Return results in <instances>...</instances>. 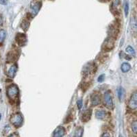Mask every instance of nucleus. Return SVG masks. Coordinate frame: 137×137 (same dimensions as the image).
I'll list each match as a JSON object with an SVG mask.
<instances>
[{"instance_id":"nucleus-1","label":"nucleus","mask_w":137,"mask_h":137,"mask_svg":"<svg viewBox=\"0 0 137 137\" xmlns=\"http://www.w3.org/2000/svg\"><path fill=\"white\" fill-rule=\"evenodd\" d=\"M7 96L11 101H16L19 98V88L17 85L12 84L7 88Z\"/></svg>"},{"instance_id":"nucleus-2","label":"nucleus","mask_w":137,"mask_h":137,"mask_svg":"<svg viewBox=\"0 0 137 137\" xmlns=\"http://www.w3.org/2000/svg\"><path fill=\"white\" fill-rule=\"evenodd\" d=\"M23 117L21 114L16 113L14 114L10 117L11 123L16 128H19L23 124Z\"/></svg>"},{"instance_id":"nucleus-3","label":"nucleus","mask_w":137,"mask_h":137,"mask_svg":"<svg viewBox=\"0 0 137 137\" xmlns=\"http://www.w3.org/2000/svg\"><path fill=\"white\" fill-rule=\"evenodd\" d=\"M104 104H106V106L109 109H112L114 108L113 100L110 90H107L104 93Z\"/></svg>"},{"instance_id":"nucleus-4","label":"nucleus","mask_w":137,"mask_h":137,"mask_svg":"<svg viewBox=\"0 0 137 137\" xmlns=\"http://www.w3.org/2000/svg\"><path fill=\"white\" fill-rule=\"evenodd\" d=\"M128 107L131 110H136L137 108V94L134 92L132 95L130 99L128 101Z\"/></svg>"},{"instance_id":"nucleus-5","label":"nucleus","mask_w":137,"mask_h":137,"mask_svg":"<svg viewBox=\"0 0 137 137\" xmlns=\"http://www.w3.org/2000/svg\"><path fill=\"white\" fill-rule=\"evenodd\" d=\"M41 7V2H35L31 5V7H30V15H32V17H34V16H36L38 14V13L40 10Z\"/></svg>"},{"instance_id":"nucleus-6","label":"nucleus","mask_w":137,"mask_h":137,"mask_svg":"<svg viewBox=\"0 0 137 137\" xmlns=\"http://www.w3.org/2000/svg\"><path fill=\"white\" fill-rule=\"evenodd\" d=\"M16 41L19 46H24L27 43L26 35L23 33H18L16 35Z\"/></svg>"},{"instance_id":"nucleus-7","label":"nucleus","mask_w":137,"mask_h":137,"mask_svg":"<svg viewBox=\"0 0 137 137\" xmlns=\"http://www.w3.org/2000/svg\"><path fill=\"white\" fill-rule=\"evenodd\" d=\"M17 71V66L15 64H11L10 66H8V68L7 69L6 73L7 75L10 78H13L15 77L16 73Z\"/></svg>"},{"instance_id":"nucleus-8","label":"nucleus","mask_w":137,"mask_h":137,"mask_svg":"<svg viewBox=\"0 0 137 137\" xmlns=\"http://www.w3.org/2000/svg\"><path fill=\"white\" fill-rule=\"evenodd\" d=\"M92 115V110L90 109H87L84 110L81 114V120L83 122H87L90 120Z\"/></svg>"},{"instance_id":"nucleus-9","label":"nucleus","mask_w":137,"mask_h":137,"mask_svg":"<svg viewBox=\"0 0 137 137\" xmlns=\"http://www.w3.org/2000/svg\"><path fill=\"white\" fill-rule=\"evenodd\" d=\"M114 45H115V40L112 38H109L105 41L104 47L107 51H110L113 49Z\"/></svg>"},{"instance_id":"nucleus-10","label":"nucleus","mask_w":137,"mask_h":137,"mask_svg":"<svg viewBox=\"0 0 137 137\" xmlns=\"http://www.w3.org/2000/svg\"><path fill=\"white\" fill-rule=\"evenodd\" d=\"M90 101H91V104L93 106H97L99 105L101 102V98L100 95L98 93H93L91 95L90 97Z\"/></svg>"},{"instance_id":"nucleus-11","label":"nucleus","mask_w":137,"mask_h":137,"mask_svg":"<svg viewBox=\"0 0 137 137\" xmlns=\"http://www.w3.org/2000/svg\"><path fill=\"white\" fill-rule=\"evenodd\" d=\"M65 133V129L62 126L58 127L57 128L54 130V136L55 137H61L63 136Z\"/></svg>"},{"instance_id":"nucleus-12","label":"nucleus","mask_w":137,"mask_h":137,"mask_svg":"<svg viewBox=\"0 0 137 137\" xmlns=\"http://www.w3.org/2000/svg\"><path fill=\"white\" fill-rule=\"evenodd\" d=\"M95 117L99 119H104L106 117V112L103 110H99L95 112Z\"/></svg>"},{"instance_id":"nucleus-13","label":"nucleus","mask_w":137,"mask_h":137,"mask_svg":"<svg viewBox=\"0 0 137 137\" xmlns=\"http://www.w3.org/2000/svg\"><path fill=\"white\" fill-rule=\"evenodd\" d=\"M117 94H118V97L120 101H122L124 99L125 97V90L122 87H119L117 89Z\"/></svg>"},{"instance_id":"nucleus-14","label":"nucleus","mask_w":137,"mask_h":137,"mask_svg":"<svg viewBox=\"0 0 137 137\" xmlns=\"http://www.w3.org/2000/svg\"><path fill=\"white\" fill-rule=\"evenodd\" d=\"M6 37V32L4 30H0V45H2Z\"/></svg>"},{"instance_id":"nucleus-15","label":"nucleus","mask_w":137,"mask_h":137,"mask_svg":"<svg viewBox=\"0 0 137 137\" xmlns=\"http://www.w3.org/2000/svg\"><path fill=\"white\" fill-rule=\"evenodd\" d=\"M112 9L115 12H119V0H115L112 5Z\"/></svg>"},{"instance_id":"nucleus-16","label":"nucleus","mask_w":137,"mask_h":137,"mask_svg":"<svg viewBox=\"0 0 137 137\" xmlns=\"http://www.w3.org/2000/svg\"><path fill=\"white\" fill-rule=\"evenodd\" d=\"M121 70L123 73H126L128 71H129L130 70L131 68V66L130 64H128V63H127V62H124V63H123L122 65H121Z\"/></svg>"},{"instance_id":"nucleus-17","label":"nucleus","mask_w":137,"mask_h":137,"mask_svg":"<svg viewBox=\"0 0 137 137\" xmlns=\"http://www.w3.org/2000/svg\"><path fill=\"white\" fill-rule=\"evenodd\" d=\"M131 27L132 29L134 31H136L137 28V21H136V17H132L131 18Z\"/></svg>"},{"instance_id":"nucleus-18","label":"nucleus","mask_w":137,"mask_h":137,"mask_svg":"<svg viewBox=\"0 0 137 137\" xmlns=\"http://www.w3.org/2000/svg\"><path fill=\"white\" fill-rule=\"evenodd\" d=\"M123 8H124V13L125 17L128 15L129 13V2L128 0H124L123 3Z\"/></svg>"},{"instance_id":"nucleus-19","label":"nucleus","mask_w":137,"mask_h":137,"mask_svg":"<svg viewBox=\"0 0 137 137\" xmlns=\"http://www.w3.org/2000/svg\"><path fill=\"white\" fill-rule=\"evenodd\" d=\"M132 132L134 134H137V121L136 120H135L132 122Z\"/></svg>"},{"instance_id":"nucleus-20","label":"nucleus","mask_w":137,"mask_h":137,"mask_svg":"<svg viewBox=\"0 0 137 137\" xmlns=\"http://www.w3.org/2000/svg\"><path fill=\"white\" fill-rule=\"evenodd\" d=\"M83 128H79L76 130V132H75V136H77V137H81L83 134Z\"/></svg>"},{"instance_id":"nucleus-21","label":"nucleus","mask_w":137,"mask_h":137,"mask_svg":"<svg viewBox=\"0 0 137 137\" xmlns=\"http://www.w3.org/2000/svg\"><path fill=\"white\" fill-rule=\"evenodd\" d=\"M125 51H126V52L129 53V54H132V55H135L134 49H133L132 47H130V46H128V47H127L126 49H125Z\"/></svg>"},{"instance_id":"nucleus-22","label":"nucleus","mask_w":137,"mask_h":137,"mask_svg":"<svg viewBox=\"0 0 137 137\" xmlns=\"http://www.w3.org/2000/svg\"><path fill=\"white\" fill-rule=\"evenodd\" d=\"M21 27L24 28L25 30H27L28 27H29V23H28V21H24L22 22Z\"/></svg>"},{"instance_id":"nucleus-23","label":"nucleus","mask_w":137,"mask_h":137,"mask_svg":"<svg viewBox=\"0 0 137 137\" xmlns=\"http://www.w3.org/2000/svg\"><path fill=\"white\" fill-rule=\"evenodd\" d=\"M104 77H105V75H104V74H103V75H101L100 76L98 77V79H97L99 82H102L104 80Z\"/></svg>"},{"instance_id":"nucleus-24","label":"nucleus","mask_w":137,"mask_h":137,"mask_svg":"<svg viewBox=\"0 0 137 137\" xmlns=\"http://www.w3.org/2000/svg\"><path fill=\"white\" fill-rule=\"evenodd\" d=\"M77 106H78V108L79 109H80L82 108V100H78L77 101Z\"/></svg>"},{"instance_id":"nucleus-25","label":"nucleus","mask_w":137,"mask_h":137,"mask_svg":"<svg viewBox=\"0 0 137 137\" xmlns=\"http://www.w3.org/2000/svg\"><path fill=\"white\" fill-rule=\"evenodd\" d=\"M7 3V0H0V4L6 5Z\"/></svg>"},{"instance_id":"nucleus-26","label":"nucleus","mask_w":137,"mask_h":137,"mask_svg":"<svg viewBox=\"0 0 137 137\" xmlns=\"http://www.w3.org/2000/svg\"><path fill=\"white\" fill-rule=\"evenodd\" d=\"M19 136V134H12L9 135V136Z\"/></svg>"},{"instance_id":"nucleus-27","label":"nucleus","mask_w":137,"mask_h":137,"mask_svg":"<svg viewBox=\"0 0 137 137\" xmlns=\"http://www.w3.org/2000/svg\"><path fill=\"white\" fill-rule=\"evenodd\" d=\"M3 24V19L2 18V17H0V26H2Z\"/></svg>"},{"instance_id":"nucleus-28","label":"nucleus","mask_w":137,"mask_h":137,"mask_svg":"<svg viewBox=\"0 0 137 137\" xmlns=\"http://www.w3.org/2000/svg\"><path fill=\"white\" fill-rule=\"evenodd\" d=\"M110 134H104L102 135V136H110Z\"/></svg>"},{"instance_id":"nucleus-29","label":"nucleus","mask_w":137,"mask_h":137,"mask_svg":"<svg viewBox=\"0 0 137 137\" xmlns=\"http://www.w3.org/2000/svg\"><path fill=\"white\" fill-rule=\"evenodd\" d=\"M1 119H2V115L0 114V120H1Z\"/></svg>"}]
</instances>
